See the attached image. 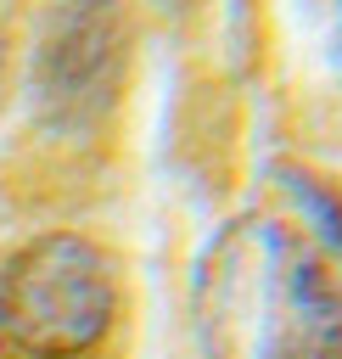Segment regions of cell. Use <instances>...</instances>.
Listing matches in <instances>:
<instances>
[{
	"instance_id": "cell-5",
	"label": "cell",
	"mask_w": 342,
	"mask_h": 359,
	"mask_svg": "<svg viewBox=\"0 0 342 359\" xmlns=\"http://www.w3.org/2000/svg\"><path fill=\"white\" fill-rule=\"evenodd\" d=\"M0 73H6V50H0Z\"/></svg>"
},
{
	"instance_id": "cell-3",
	"label": "cell",
	"mask_w": 342,
	"mask_h": 359,
	"mask_svg": "<svg viewBox=\"0 0 342 359\" xmlns=\"http://www.w3.org/2000/svg\"><path fill=\"white\" fill-rule=\"evenodd\" d=\"M129 67V6L123 0H50L34 34V112L56 135H90Z\"/></svg>"
},
{
	"instance_id": "cell-1",
	"label": "cell",
	"mask_w": 342,
	"mask_h": 359,
	"mask_svg": "<svg viewBox=\"0 0 342 359\" xmlns=\"http://www.w3.org/2000/svg\"><path fill=\"white\" fill-rule=\"evenodd\" d=\"M191 303L202 359H342V286L286 219L224 224L196 264Z\"/></svg>"
},
{
	"instance_id": "cell-2",
	"label": "cell",
	"mask_w": 342,
	"mask_h": 359,
	"mask_svg": "<svg viewBox=\"0 0 342 359\" xmlns=\"http://www.w3.org/2000/svg\"><path fill=\"white\" fill-rule=\"evenodd\" d=\"M123 309L118 264L78 230H45L0 258V348L22 359L95 353Z\"/></svg>"
},
{
	"instance_id": "cell-4",
	"label": "cell",
	"mask_w": 342,
	"mask_h": 359,
	"mask_svg": "<svg viewBox=\"0 0 342 359\" xmlns=\"http://www.w3.org/2000/svg\"><path fill=\"white\" fill-rule=\"evenodd\" d=\"M286 185H292V191H297V202L320 219V230L331 236V247H342V202H336L331 191H320V180H314V174H297V168L286 174Z\"/></svg>"
}]
</instances>
